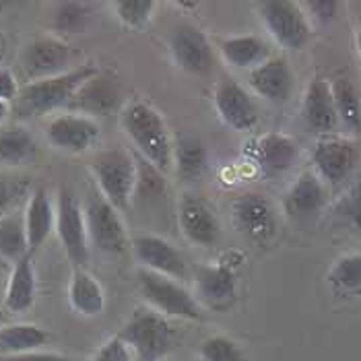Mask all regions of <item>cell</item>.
Returning a JSON list of instances; mask_svg holds the SVG:
<instances>
[{
	"label": "cell",
	"instance_id": "obj_1",
	"mask_svg": "<svg viewBox=\"0 0 361 361\" xmlns=\"http://www.w3.org/2000/svg\"><path fill=\"white\" fill-rule=\"evenodd\" d=\"M120 128L137 149L142 161L157 171L173 169V137L164 114L145 99H130L118 111Z\"/></svg>",
	"mask_w": 361,
	"mask_h": 361
},
{
	"label": "cell",
	"instance_id": "obj_2",
	"mask_svg": "<svg viewBox=\"0 0 361 361\" xmlns=\"http://www.w3.org/2000/svg\"><path fill=\"white\" fill-rule=\"evenodd\" d=\"M97 73L99 71L93 64H81L58 77L23 83L19 97L13 104L15 111L21 118H35V116L54 114L58 110H68L77 91Z\"/></svg>",
	"mask_w": 361,
	"mask_h": 361
},
{
	"label": "cell",
	"instance_id": "obj_3",
	"mask_svg": "<svg viewBox=\"0 0 361 361\" xmlns=\"http://www.w3.org/2000/svg\"><path fill=\"white\" fill-rule=\"evenodd\" d=\"M89 173L97 192L120 213L133 204L139 184V159L130 151L106 149L97 153L89 164Z\"/></svg>",
	"mask_w": 361,
	"mask_h": 361
},
{
	"label": "cell",
	"instance_id": "obj_4",
	"mask_svg": "<svg viewBox=\"0 0 361 361\" xmlns=\"http://www.w3.org/2000/svg\"><path fill=\"white\" fill-rule=\"evenodd\" d=\"M244 256L240 252H225L217 260L192 269L195 295L202 310L229 312L240 293V269Z\"/></svg>",
	"mask_w": 361,
	"mask_h": 361
},
{
	"label": "cell",
	"instance_id": "obj_5",
	"mask_svg": "<svg viewBox=\"0 0 361 361\" xmlns=\"http://www.w3.org/2000/svg\"><path fill=\"white\" fill-rule=\"evenodd\" d=\"M137 361H161L176 347V329L169 318L153 312L151 307L137 310L118 331Z\"/></svg>",
	"mask_w": 361,
	"mask_h": 361
},
{
	"label": "cell",
	"instance_id": "obj_6",
	"mask_svg": "<svg viewBox=\"0 0 361 361\" xmlns=\"http://www.w3.org/2000/svg\"><path fill=\"white\" fill-rule=\"evenodd\" d=\"M137 289L147 307H151L153 312L166 316L169 320L178 318V320L196 322L202 318V306L198 304L195 291H190L182 281L151 273L147 269H139Z\"/></svg>",
	"mask_w": 361,
	"mask_h": 361
},
{
	"label": "cell",
	"instance_id": "obj_7",
	"mask_svg": "<svg viewBox=\"0 0 361 361\" xmlns=\"http://www.w3.org/2000/svg\"><path fill=\"white\" fill-rule=\"evenodd\" d=\"M258 19L279 48L289 52L304 50L312 37V21L304 4L291 0H267L256 4Z\"/></svg>",
	"mask_w": 361,
	"mask_h": 361
},
{
	"label": "cell",
	"instance_id": "obj_8",
	"mask_svg": "<svg viewBox=\"0 0 361 361\" xmlns=\"http://www.w3.org/2000/svg\"><path fill=\"white\" fill-rule=\"evenodd\" d=\"M85 209V223L89 246L106 256H122L130 248V235L122 221V215L116 207L99 195L91 192L87 196Z\"/></svg>",
	"mask_w": 361,
	"mask_h": 361
},
{
	"label": "cell",
	"instance_id": "obj_9",
	"mask_svg": "<svg viewBox=\"0 0 361 361\" xmlns=\"http://www.w3.org/2000/svg\"><path fill=\"white\" fill-rule=\"evenodd\" d=\"M360 145L351 137L341 135H326L316 140L312 147V171L326 184V186H341L347 182L360 164Z\"/></svg>",
	"mask_w": 361,
	"mask_h": 361
},
{
	"label": "cell",
	"instance_id": "obj_10",
	"mask_svg": "<svg viewBox=\"0 0 361 361\" xmlns=\"http://www.w3.org/2000/svg\"><path fill=\"white\" fill-rule=\"evenodd\" d=\"M56 235L66 254V258L75 267H83L89 262V235L85 223V209L73 190L60 188L56 196Z\"/></svg>",
	"mask_w": 361,
	"mask_h": 361
},
{
	"label": "cell",
	"instance_id": "obj_11",
	"mask_svg": "<svg viewBox=\"0 0 361 361\" xmlns=\"http://www.w3.org/2000/svg\"><path fill=\"white\" fill-rule=\"evenodd\" d=\"M130 250L135 254L139 269L164 277L186 281L192 279V267L188 264L184 252L157 233H139L130 240Z\"/></svg>",
	"mask_w": 361,
	"mask_h": 361
},
{
	"label": "cell",
	"instance_id": "obj_12",
	"mask_svg": "<svg viewBox=\"0 0 361 361\" xmlns=\"http://www.w3.org/2000/svg\"><path fill=\"white\" fill-rule=\"evenodd\" d=\"M233 223L244 238L258 246H267L279 231V213L271 198L260 192L240 195L231 204Z\"/></svg>",
	"mask_w": 361,
	"mask_h": 361
},
{
	"label": "cell",
	"instance_id": "obj_13",
	"mask_svg": "<svg viewBox=\"0 0 361 361\" xmlns=\"http://www.w3.org/2000/svg\"><path fill=\"white\" fill-rule=\"evenodd\" d=\"M213 108L223 124L233 133H252L260 122L250 91L231 77H221L213 89Z\"/></svg>",
	"mask_w": 361,
	"mask_h": 361
},
{
	"label": "cell",
	"instance_id": "obj_14",
	"mask_svg": "<svg viewBox=\"0 0 361 361\" xmlns=\"http://www.w3.org/2000/svg\"><path fill=\"white\" fill-rule=\"evenodd\" d=\"M48 142L68 155H81L91 151L102 139V126L95 118L83 114L64 111L54 116L46 126Z\"/></svg>",
	"mask_w": 361,
	"mask_h": 361
},
{
	"label": "cell",
	"instance_id": "obj_15",
	"mask_svg": "<svg viewBox=\"0 0 361 361\" xmlns=\"http://www.w3.org/2000/svg\"><path fill=\"white\" fill-rule=\"evenodd\" d=\"M178 225L184 240L198 248H211L221 240V221L209 200L182 195L178 200Z\"/></svg>",
	"mask_w": 361,
	"mask_h": 361
},
{
	"label": "cell",
	"instance_id": "obj_16",
	"mask_svg": "<svg viewBox=\"0 0 361 361\" xmlns=\"http://www.w3.org/2000/svg\"><path fill=\"white\" fill-rule=\"evenodd\" d=\"M167 52L176 68L188 75H204L213 68L215 46L202 29L195 25H180L167 39Z\"/></svg>",
	"mask_w": 361,
	"mask_h": 361
},
{
	"label": "cell",
	"instance_id": "obj_17",
	"mask_svg": "<svg viewBox=\"0 0 361 361\" xmlns=\"http://www.w3.org/2000/svg\"><path fill=\"white\" fill-rule=\"evenodd\" d=\"M246 155L264 178H281L298 164V140L285 133H264L246 145Z\"/></svg>",
	"mask_w": 361,
	"mask_h": 361
},
{
	"label": "cell",
	"instance_id": "obj_18",
	"mask_svg": "<svg viewBox=\"0 0 361 361\" xmlns=\"http://www.w3.org/2000/svg\"><path fill=\"white\" fill-rule=\"evenodd\" d=\"M71 60H73V50L64 39L56 35H44L25 46L21 54V66L29 83V81L58 77L71 71L68 66Z\"/></svg>",
	"mask_w": 361,
	"mask_h": 361
},
{
	"label": "cell",
	"instance_id": "obj_19",
	"mask_svg": "<svg viewBox=\"0 0 361 361\" xmlns=\"http://www.w3.org/2000/svg\"><path fill=\"white\" fill-rule=\"evenodd\" d=\"M326 202L329 186L314 171H302L283 195V213L291 221L306 223L316 219Z\"/></svg>",
	"mask_w": 361,
	"mask_h": 361
},
{
	"label": "cell",
	"instance_id": "obj_20",
	"mask_svg": "<svg viewBox=\"0 0 361 361\" xmlns=\"http://www.w3.org/2000/svg\"><path fill=\"white\" fill-rule=\"evenodd\" d=\"M248 87L256 97L281 106L289 102L295 87V77L289 62L283 56L273 54L267 62L248 73Z\"/></svg>",
	"mask_w": 361,
	"mask_h": 361
},
{
	"label": "cell",
	"instance_id": "obj_21",
	"mask_svg": "<svg viewBox=\"0 0 361 361\" xmlns=\"http://www.w3.org/2000/svg\"><path fill=\"white\" fill-rule=\"evenodd\" d=\"M302 120L307 128L320 137L334 135L338 124V114L334 106L333 85L324 77H314L307 83L302 97Z\"/></svg>",
	"mask_w": 361,
	"mask_h": 361
},
{
	"label": "cell",
	"instance_id": "obj_22",
	"mask_svg": "<svg viewBox=\"0 0 361 361\" xmlns=\"http://www.w3.org/2000/svg\"><path fill=\"white\" fill-rule=\"evenodd\" d=\"M215 50L227 66L235 71H246V73L254 71L256 66H260L273 56L271 42L256 33L223 35L217 39Z\"/></svg>",
	"mask_w": 361,
	"mask_h": 361
},
{
	"label": "cell",
	"instance_id": "obj_23",
	"mask_svg": "<svg viewBox=\"0 0 361 361\" xmlns=\"http://www.w3.org/2000/svg\"><path fill=\"white\" fill-rule=\"evenodd\" d=\"M120 97H122V89L118 81L97 73L77 91L75 99L68 106V111L83 114L97 120L99 116H111L114 111L122 110Z\"/></svg>",
	"mask_w": 361,
	"mask_h": 361
},
{
	"label": "cell",
	"instance_id": "obj_24",
	"mask_svg": "<svg viewBox=\"0 0 361 361\" xmlns=\"http://www.w3.org/2000/svg\"><path fill=\"white\" fill-rule=\"evenodd\" d=\"M25 233H27L29 254L37 252L48 238L56 231V202L50 198L46 188H33L27 196L25 211Z\"/></svg>",
	"mask_w": 361,
	"mask_h": 361
},
{
	"label": "cell",
	"instance_id": "obj_25",
	"mask_svg": "<svg viewBox=\"0 0 361 361\" xmlns=\"http://www.w3.org/2000/svg\"><path fill=\"white\" fill-rule=\"evenodd\" d=\"M68 304L75 314L93 318L106 310V289L104 285L83 267H75L68 281Z\"/></svg>",
	"mask_w": 361,
	"mask_h": 361
},
{
	"label": "cell",
	"instance_id": "obj_26",
	"mask_svg": "<svg viewBox=\"0 0 361 361\" xmlns=\"http://www.w3.org/2000/svg\"><path fill=\"white\" fill-rule=\"evenodd\" d=\"M37 298V275L33 267V254H27L13 264V271L4 289V310L11 314H23L35 304Z\"/></svg>",
	"mask_w": 361,
	"mask_h": 361
},
{
	"label": "cell",
	"instance_id": "obj_27",
	"mask_svg": "<svg viewBox=\"0 0 361 361\" xmlns=\"http://www.w3.org/2000/svg\"><path fill=\"white\" fill-rule=\"evenodd\" d=\"M209 169L207 145L192 135H180L173 139V171L182 182H195Z\"/></svg>",
	"mask_w": 361,
	"mask_h": 361
},
{
	"label": "cell",
	"instance_id": "obj_28",
	"mask_svg": "<svg viewBox=\"0 0 361 361\" xmlns=\"http://www.w3.org/2000/svg\"><path fill=\"white\" fill-rule=\"evenodd\" d=\"M48 341H50V334L37 324H31V322L4 324L0 329V357L39 351Z\"/></svg>",
	"mask_w": 361,
	"mask_h": 361
},
{
	"label": "cell",
	"instance_id": "obj_29",
	"mask_svg": "<svg viewBox=\"0 0 361 361\" xmlns=\"http://www.w3.org/2000/svg\"><path fill=\"white\" fill-rule=\"evenodd\" d=\"M37 142L25 126H4L0 128V166L19 167L35 157Z\"/></svg>",
	"mask_w": 361,
	"mask_h": 361
},
{
	"label": "cell",
	"instance_id": "obj_30",
	"mask_svg": "<svg viewBox=\"0 0 361 361\" xmlns=\"http://www.w3.org/2000/svg\"><path fill=\"white\" fill-rule=\"evenodd\" d=\"M331 85H333L338 124L351 135H361V97L357 87L345 77L334 79Z\"/></svg>",
	"mask_w": 361,
	"mask_h": 361
},
{
	"label": "cell",
	"instance_id": "obj_31",
	"mask_svg": "<svg viewBox=\"0 0 361 361\" xmlns=\"http://www.w3.org/2000/svg\"><path fill=\"white\" fill-rule=\"evenodd\" d=\"M29 254L27 233L23 215L11 213L0 219V256L11 260L13 264L19 262Z\"/></svg>",
	"mask_w": 361,
	"mask_h": 361
},
{
	"label": "cell",
	"instance_id": "obj_32",
	"mask_svg": "<svg viewBox=\"0 0 361 361\" xmlns=\"http://www.w3.org/2000/svg\"><path fill=\"white\" fill-rule=\"evenodd\" d=\"M118 23L128 31H145L153 23L157 2L153 0H118L110 4Z\"/></svg>",
	"mask_w": 361,
	"mask_h": 361
},
{
	"label": "cell",
	"instance_id": "obj_33",
	"mask_svg": "<svg viewBox=\"0 0 361 361\" xmlns=\"http://www.w3.org/2000/svg\"><path fill=\"white\" fill-rule=\"evenodd\" d=\"M329 283L343 293L361 291V252L338 256L329 271Z\"/></svg>",
	"mask_w": 361,
	"mask_h": 361
},
{
	"label": "cell",
	"instance_id": "obj_34",
	"mask_svg": "<svg viewBox=\"0 0 361 361\" xmlns=\"http://www.w3.org/2000/svg\"><path fill=\"white\" fill-rule=\"evenodd\" d=\"M91 21V8L83 2L56 4L52 25L58 33H83Z\"/></svg>",
	"mask_w": 361,
	"mask_h": 361
},
{
	"label": "cell",
	"instance_id": "obj_35",
	"mask_svg": "<svg viewBox=\"0 0 361 361\" xmlns=\"http://www.w3.org/2000/svg\"><path fill=\"white\" fill-rule=\"evenodd\" d=\"M198 355L202 361H250L244 349L225 334L207 336L198 347Z\"/></svg>",
	"mask_w": 361,
	"mask_h": 361
},
{
	"label": "cell",
	"instance_id": "obj_36",
	"mask_svg": "<svg viewBox=\"0 0 361 361\" xmlns=\"http://www.w3.org/2000/svg\"><path fill=\"white\" fill-rule=\"evenodd\" d=\"M27 192L29 182L25 178H17L6 171H0V219L11 215L15 204L23 196H29Z\"/></svg>",
	"mask_w": 361,
	"mask_h": 361
},
{
	"label": "cell",
	"instance_id": "obj_37",
	"mask_svg": "<svg viewBox=\"0 0 361 361\" xmlns=\"http://www.w3.org/2000/svg\"><path fill=\"white\" fill-rule=\"evenodd\" d=\"M336 211L345 219V223L361 235V182H355L345 192V196L338 200Z\"/></svg>",
	"mask_w": 361,
	"mask_h": 361
},
{
	"label": "cell",
	"instance_id": "obj_38",
	"mask_svg": "<svg viewBox=\"0 0 361 361\" xmlns=\"http://www.w3.org/2000/svg\"><path fill=\"white\" fill-rule=\"evenodd\" d=\"M91 361H137L135 353L130 351V347L120 338V336H111L108 338L95 353Z\"/></svg>",
	"mask_w": 361,
	"mask_h": 361
},
{
	"label": "cell",
	"instance_id": "obj_39",
	"mask_svg": "<svg viewBox=\"0 0 361 361\" xmlns=\"http://www.w3.org/2000/svg\"><path fill=\"white\" fill-rule=\"evenodd\" d=\"M338 8L341 4L334 0H316V2H306L304 11H306L307 19L316 21L320 25H329L338 17Z\"/></svg>",
	"mask_w": 361,
	"mask_h": 361
},
{
	"label": "cell",
	"instance_id": "obj_40",
	"mask_svg": "<svg viewBox=\"0 0 361 361\" xmlns=\"http://www.w3.org/2000/svg\"><path fill=\"white\" fill-rule=\"evenodd\" d=\"M19 91L21 83L17 81V75L8 66H0V99L13 106L19 97Z\"/></svg>",
	"mask_w": 361,
	"mask_h": 361
},
{
	"label": "cell",
	"instance_id": "obj_41",
	"mask_svg": "<svg viewBox=\"0 0 361 361\" xmlns=\"http://www.w3.org/2000/svg\"><path fill=\"white\" fill-rule=\"evenodd\" d=\"M0 361H75L62 353H54V351H31V353H23V355H8V357H0Z\"/></svg>",
	"mask_w": 361,
	"mask_h": 361
},
{
	"label": "cell",
	"instance_id": "obj_42",
	"mask_svg": "<svg viewBox=\"0 0 361 361\" xmlns=\"http://www.w3.org/2000/svg\"><path fill=\"white\" fill-rule=\"evenodd\" d=\"M8 114H11V104H6V102H2V99H0V126L6 122Z\"/></svg>",
	"mask_w": 361,
	"mask_h": 361
},
{
	"label": "cell",
	"instance_id": "obj_43",
	"mask_svg": "<svg viewBox=\"0 0 361 361\" xmlns=\"http://www.w3.org/2000/svg\"><path fill=\"white\" fill-rule=\"evenodd\" d=\"M4 58H6V39H4V35L0 33V66H4V64H2Z\"/></svg>",
	"mask_w": 361,
	"mask_h": 361
},
{
	"label": "cell",
	"instance_id": "obj_44",
	"mask_svg": "<svg viewBox=\"0 0 361 361\" xmlns=\"http://www.w3.org/2000/svg\"><path fill=\"white\" fill-rule=\"evenodd\" d=\"M355 48H357V54H360L361 58V25L360 29H357V33H355Z\"/></svg>",
	"mask_w": 361,
	"mask_h": 361
},
{
	"label": "cell",
	"instance_id": "obj_45",
	"mask_svg": "<svg viewBox=\"0 0 361 361\" xmlns=\"http://www.w3.org/2000/svg\"><path fill=\"white\" fill-rule=\"evenodd\" d=\"M4 324H6V314H4V312L0 310V329H2Z\"/></svg>",
	"mask_w": 361,
	"mask_h": 361
}]
</instances>
